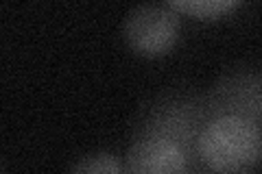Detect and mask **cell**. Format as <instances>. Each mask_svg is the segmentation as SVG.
<instances>
[{
    "label": "cell",
    "instance_id": "cell-1",
    "mask_svg": "<svg viewBox=\"0 0 262 174\" xmlns=\"http://www.w3.org/2000/svg\"><path fill=\"white\" fill-rule=\"evenodd\" d=\"M203 118L206 109L196 101L175 96L158 103L129 146L127 174H188Z\"/></svg>",
    "mask_w": 262,
    "mask_h": 174
},
{
    "label": "cell",
    "instance_id": "cell-2",
    "mask_svg": "<svg viewBox=\"0 0 262 174\" xmlns=\"http://www.w3.org/2000/svg\"><path fill=\"white\" fill-rule=\"evenodd\" d=\"M196 157L216 174H249L262 163V124L234 113L206 111Z\"/></svg>",
    "mask_w": 262,
    "mask_h": 174
},
{
    "label": "cell",
    "instance_id": "cell-3",
    "mask_svg": "<svg viewBox=\"0 0 262 174\" xmlns=\"http://www.w3.org/2000/svg\"><path fill=\"white\" fill-rule=\"evenodd\" d=\"M122 33L136 55L158 59L175 48L182 20L170 5H144L127 15Z\"/></svg>",
    "mask_w": 262,
    "mask_h": 174
},
{
    "label": "cell",
    "instance_id": "cell-4",
    "mask_svg": "<svg viewBox=\"0 0 262 174\" xmlns=\"http://www.w3.org/2000/svg\"><path fill=\"white\" fill-rule=\"evenodd\" d=\"M206 111L234 113L262 124V72H234L225 77L203 103Z\"/></svg>",
    "mask_w": 262,
    "mask_h": 174
},
{
    "label": "cell",
    "instance_id": "cell-5",
    "mask_svg": "<svg viewBox=\"0 0 262 174\" xmlns=\"http://www.w3.org/2000/svg\"><path fill=\"white\" fill-rule=\"evenodd\" d=\"M177 13H186L196 20H219L225 18L234 9H238V3L234 0H184V3H168Z\"/></svg>",
    "mask_w": 262,
    "mask_h": 174
},
{
    "label": "cell",
    "instance_id": "cell-6",
    "mask_svg": "<svg viewBox=\"0 0 262 174\" xmlns=\"http://www.w3.org/2000/svg\"><path fill=\"white\" fill-rule=\"evenodd\" d=\"M70 174H127L125 163H120L114 155L98 153V155H88L83 157Z\"/></svg>",
    "mask_w": 262,
    "mask_h": 174
}]
</instances>
